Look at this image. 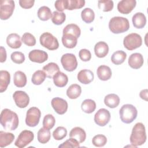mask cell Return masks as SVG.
Wrapping results in <instances>:
<instances>
[{"instance_id": "1", "label": "cell", "mask_w": 148, "mask_h": 148, "mask_svg": "<svg viewBox=\"0 0 148 148\" xmlns=\"http://www.w3.org/2000/svg\"><path fill=\"white\" fill-rule=\"evenodd\" d=\"M1 124L5 130L13 131L18 126L17 114L9 109H4L1 113Z\"/></svg>"}, {"instance_id": "2", "label": "cell", "mask_w": 148, "mask_h": 148, "mask_svg": "<svg viewBox=\"0 0 148 148\" xmlns=\"http://www.w3.org/2000/svg\"><path fill=\"white\" fill-rule=\"evenodd\" d=\"M145 127L142 123H136L132 130L130 136V142L134 147L142 145L146 140Z\"/></svg>"}, {"instance_id": "3", "label": "cell", "mask_w": 148, "mask_h": 148, "mask_svg": "<svg viewBox=\"0 0 148 148\" xmlns=\"http://www.w3.org/2000/svg\"><path fill=\"white\" fill-rule=\"evenodd\" d=\"M109 28L113 34L123 33L129 29L130 23L127 18L120 16L113 17L109 21Z\"/></svg>"}, {"instance_id": "4", "label": "cell", "mask_w": 148, "mask_h": 148, "mask_svg": "<svg viewBox=\"0 0 148 148\" xmlns=\"http://www.w3.org/2000/svg\"><path fill=\"white\" fill-rule=\"evenodd\" d=\"M120 117L122 122L130 124L134 121L137 117L136 108L131 104H125L121 106L119 110Z\"/></svg>"}, {"instance_id": "5", "label": "cell", "mask_w": 148, "mask_h": 148, "mask_svg": "<svg viewBox=\"0 0 148 148\" xmlns=\"http://www.w3.org/2000/svg\"><path fill=\"white\" fill-rule=\"evenodd\" d=\"M40 45L49 50H54L58 48L59 43L57 39L50 32L43 33L39 38Z\"/></svg>"}, {"instance_id": "6", "label": "cell", "mask_w": 148, "mask_h": 148, "mask_svg": "<svg viewBox=\"0 0 148 148\" xmlns=\"http://www.w3.org/2000/svg\"><path fill=\"white\" fill-rule=\"evenodd\" d=\"M142 39L140 35L136 33H131L127 35L123 40L125 48L128 50H133L141 46Z\"/></svg>"}, {"instance_id": "7", "label": "cell", "mask_w": 148, "mask_h": 148, "mask_svg": "<svg viewBox=\"0 0 148 148\" xmlns=\"http://www.w3.org/2000/svg\"><path fill=\"white\" fill-rule=\"evenodd\" d=\"M15 7L14 2L12 0H1L0 5V18L2 20L9 18L12 15Z\"/></svg>"}, {"instance_id": "8", "label": "cell", "mask_w": 148, "mask_h": 148, "mask_svg": "<svg viewBox=\"0 0 148 148\" xmlns=\"http://www.w3.org/2000/svg\"><path fill=\"white\" fill-rule=\"evenodd\" d=\"M41 116L40 110L36 107H31L27 112L25 117L26 124L31 127L36 126Z\"/></svg>"}, {"instance_id": "9", "label": "cell", "mask_w": 148, "mask_h": 148, "mask_svg": "<svg viewBox=\"0 0 148 148\" xmlns=\"http://www.w3.org/2000/svg\"><path fill=\"white\" fill-rule=\"evenodd\" d=\"M61 62L64 69L72 72L77 66V61L75 56L72 53H66L61 58Z\"/></svg>"}, {"instance_id": "10", "label": "cell", "mask_w": 148, "mask_h": 148, "mask_svg": "<svg viewBox=\"0 0 148 148\" xmlns=\"http://www.w3.org/2000/svg\"><path fill=\"white\" fill-rule=\"evenodd\" d=\"M34 138V133L29 130H23L20 132L14 142V145L18 148H23L29 144Z\"/></svg>"}, {"instance_id": "11", "label": "cell", "mask_w": 148, "mask_h": 148, "mask_svg": "<svg viewBox=\"0 0 148 148\" xmlns=\"http://www.w3.org/2000/svg\"><path fill=\"white\" fill-rule=\"evenodd\" d=\"M110 113L109 111L105 108L99 109L94 115L95 123L101 127L106 125L110 121Z\"/></svg>"}, {"instance_id": "12", "label": "cell", "mask_w": 148, "mask_h": 148, "mask_svg": "<svg viewBox=\"0 0 148 148\" xmlns=\"http://www.w3.org/2000/svg\"><path fill=\"white\" fill-rule=\"evenodd\" d=\"M13 98L17 106L20 108H26L29 102L28 95L23 91H16L13 94Z\"/></svg>"}, {"instance_id": "13", "label": "cell", "mask_w": 148, "mask_h": 148, "mask_svg": "<svg viewBox=\"0 0 148 148\" xmlns=\"http://www.w3.org/2000/svg\"><path fill=\"white\" fill-rule=\"evenodd\" d=\"M51 103L53 108L58 114H64L67 111L68 103L61 98L56 97L53 98Z\"/></svg>"}, {"instance_id": "14", "label": "cell", "mask_w": 148, "mask_h": 148, "mask_svg": "<svg viewBox=\"0 0 148 148\" xmlns=\"http://www.w3.org/2000/svg\"><path fill=\"white\" fill-rule=\"evenodd\" d=\"M136 5L135 0H122L117 4V10L121 14H128L132 11Z\"/></svg>"}, {"instance_id": "15", "label": "cell", "mask_w": 148, "mask_h": 148, "mask_svg": "<svg viewBox=\"0 0 148 148\" xmlns=\"http://www.w3.org/2000/svg\"><path fill=\"white\" fill-rule=\"evenodd\" d=\"M28 58L32 62L41 64L47 60L48 54L43 50L35 49L29 53Z\"/></svg>"}, {"instance_id": "16", "label": "cell", "mask_w": 148, "mask_h": 148, "mask_svg": "<svg viewBox=\"0 0 148 148\" xmlns=\"http://www.w3.org/2000/svg\"><path fill=\"white\" fill-rule=\"evenodd\" d=\"M144 62L143 56L139 53H135L130 56L128 58V65L133 69H139L142 66Z\"/></svg>"}, {"instance_id": "17", "label": "cell", "mask_w": 148, "mask_h": 148, "mask_svg": "<svg viewBox=\"0 0 148 148\" xmlns=\"http://www.w3.org/2000/svg\"><path fill=\"white\" fill-rule=\"evenodd\" d=\"M77 80L82 84H88L94 80V73L89 69H82L77 74Z\"/></svg>"}, {"instance_id": "18", "label": "cell", "mask_w": 148, "mask_h": 148, "mask_svg": "<svg viewBox=\"0 0 148 148\" xmlns=\"http://www.w3.org/2000/svg\"><path fill=\"white\" fill-rule=\"evenodd\" d=\"M94 52L97 57L99 58H103L108 54L109 46L105 42H98L94 46Z\"/></svg>"}, {"instance_id": "19", "label": "cell", "mask_w": 148, "mask_h": 148, "mask_svg": "<svg viewBox=\"0 0 148 148\" xmlns=\"http://www.w3.org/2000/svg\"><path fill=\"white\" fill-rule=\"evenodd\" d=\"M98 77L102 81H106L112 76V71L109 66L102 65L98 66L97 70Z\"/></svg>"}, {"instance_id": "20", "label": "cell", "mask_w": 148, "mask_h": 148, "mask_svg": "<svg viewBox=\"0 0 148 148\" xmlns=\"http://www.w3.org/2000/svg\"><path fill=\"white\" fill-rule=\"evenodd\" d=\"M7 45L12 49H18L21 46L22 41L19 35L16 33L9 34L6 38Z\"/></svg>"}, {"instance_id": "21", "label": "cell", "mask_w": 148, "mask_h": 148, "mask_svg": "<svg viewBox=\"0 0 148 148\" xmlns=\"http://www.w3.org/2000/svg\"><path fill=\"white\" fill-rule=\"evenodd\" d=\"M132 21L136 28L142 29L146 24V17L143 13L137 12L132 16Z\"/></svg>"}, {"instance_id": "22", "label": "cell", "mask_w": 148, "mask_h": 148, "mask_svg": "<svg viewBox=\"0 0 148 148\" xmlns=\"http://www.w3.org/2000/svg\"><path fill=\"white\" fill-rule=\"evenodd\" d=\"M69 137L76 139L79 143H83L86 138L85 131L79 127L73 128L69 132Z\"/></svg>"}, {"instance_id": "23", "label": "cell", "mask_w": 148, "mask_h": 148, "mask_svg": "<svg viewBox=\"0 0 148 148\" xmlns=\"http://www.w3.org/2000/svg\"><path fill=\"white\" fill-rule=\"evenodd\" d=\"M10 82V75L7 71H0V92H3L6 90Z\"/></svg>"}, {"instance_id": "24", "label": "cell", "mask_w": 148, "mask_h": 148, "mask_svg": "<svg viewBox=\"0 0 148 148\" xmlns=\"http://www.w3.org/2000/svg\"><path fill=\"white\" fill-rule=\"evenodd\" d=\"M61 40L63 45L68 49L74 48L77 43V38L76 36L69 34H63Z\"/></svg>"}, {"instance_id": "25", "label": "cell", "mask_w": 148, "mask_h": 148, "mask_svg": "<svg viewBox=\"0 0 148 148\" xmlns=\"http://www.w3.org/2000/svg\"><path fill=\"white\" fill-rule=\"evenodd\" d=\"M53 79L54 84L58 87H65L68 82V77L67 75L61 71L56 73Z\"/></svg>"}, {"instance_id": "26", "label": "cell", "mask_w": 148, "mask_h": 148, "mask_svg": "<svg viewBox=\"0 0 148 148\" xmlns=\"http://www.w3.org/2000/svg\"><path fill=\"white\" fill-rule=\"evenodd\" d=\"M14 135L11 132L0 131V147H6L12 143L14 140Z\"/></svg>"}, {"instance_id": "27", "label": "cell", "mask_w": 148, "mask_h": 148, "mask_svg": "<svg viewBox=\"0 0 148 148\" xmlns=\"http://www.w3.org/2000/svg\"><path fill=\"white\" fill-rule=\"evenodd\" d=\"M43 71L46 73V77L51 79L56 73L60 71V68L56 63L50 62L43 67Z\"/></svg>"}, {"instance_id": "28", "label": "cell", "mask_w": 148, "mask_h": 148, "mask_svg": "<svg viewBox=\"0 0 148 148\" xmlns=\"http://www.w3.org/2000/svg\"><path fill=\"white\" fill-rule=\"evenodd\" d=\"M27 76L22 71H16L14 74L13 82L14 85L17 87H23L27 84Z\"/></svg>"}, {"instance_id": "29", "label": "cell", "mask_w": 148, "mask_h": 148, "mask_svg": "<svg viewBox=\"0 0 148 148\" xmlns=\"http://www.w3.org/2000/svg\"><path fill=\"white\" fill-rule=\"evenodd\" d=\"M104 103L110 108H115L120 103V98L115 94H109L105 96Z\"/></svg>"}, {"instance_id": "30", "label": "cell", "mask_w": 148, "mask_h": 148, "mask_svg": "<svg viewBox=\"0 0 148 148\" xmlns=\"http://www.w3.org/2000/svg\"><path fill=\"white\" fill-rule=\"evenodd\" d=\"M82 93L81 87L77 84H73L71 85L66 90V95L70 99L77 98Z\"/></svg>"}, {"instance_id": "31", "label": "cell", "mask_w": 148, "mask_h": 148, "mask_svg": "<svg viewBox=\"0 0 148 148\" xmlns=\"http://www.w3.org/2000/svg\"><path fill=\"white\" fill-rule=\"evenodd\" d=\"M127 58V54L123 50H117L114 52L111 57V61L115 65L123 64Z\"/></svg>"}, {"instance_id": "32", "label": "cell", "mask_w": 148, "mask_h": 148, "mask_svg": "<svg viewBox=\"0 0 148 148\" xmlns=\"http://www.w3.org/2000/svg\"><path fill=\"white\" fill-rule=\"evenodd\" d=\"M62 34H69L76 36L77 39L80 36L81 31L79 26L75 24H69L66 25L62 31Z\"/></svg>"}, {"instance_id": "33", "label": "cell", "mask_w": 148, "mask_h": 148, "mask_svg": "<svg viewBox=\"0 0 148 148\" xmlns=\"http://www.w3.org/2000/svg\"><path fill=\"white\" fill-rule=\"evenodd\" d=\"M38 17L42 21H47L52 17L53 13L50 9L46 6H41L38 10Z\"/></svg>"}, {"instance_id": "34", "label": "cell", "mask_w": 148, "mask_h": 148, "mask_svg": "<svg viewBox=\"0 0 148 148\" xmlns=\"http://www.w3.org/2000/svg\"><path fill=\"white\" fill-rule=\"evenodd\" d=\"M81 108L82 110L88 114L92 113L96 109L95 102L91 99H86L82 103Z\"/></svg>"}, {"instance_id": "35", "label": "cell", "mask_w": 148, "mask_h": 148, "mask_svg": "<svg viewBox=\"0 0 148 148\" xmlns=\"http://www.w3.org/2000/svg\"><path fill=\"white\" fill-rule=\"evenodd\" d=\"M51 137V134L50 130L46 129L44 127L40 128L38 132V140L42 144L47 143Z\"/></svg>"}, {"instance_id": "36", "label": "cell", "mask_w": 148, "mask_h": 148, "mask_svg": "<svg viewBox=\"0 0 148 148\" xmlns=\"http://www.w3.org/2000/svg\"><path fill=\"white\" fill-rule=\"evenodd\" d=\"M81 17L83 21L89 24L94 21L95 18V13L92 9L89 8H86L82 11Z\"/></svg>"}, {"instance_id": "37", "label": "cell", "mask_w": 148, "mask_h": 148, "mask_svg": "<svg viewBox=\"0 0 148 148\" xmlns=\"http://www.w3.org/2000/svg\"><path fill=\"white\" fill-rule=\"evenodd\" d=\"M46 77V73L43 71L38 70L32 75L31 81L35 85H40L45 81Z\"/></svg>"}, {"instance_id": "38", "label": "cell", "mask_w": 148, "mask_h": 148, "mask_svg": "<svg viewBox=\"0 0 148 148\" xmlns=\"http://www.w3.org/2000/svg\"><path fill=\"white\" fill-rule=\"evenodd\" d=\"M66 19V15L64 12L54 11L53 13L51 21L53 24L59 25L64 23Z\"/></svg>"}, {"instance_id": "39", "label": "cell", "mask_w": 148, "mask_h": 148, "mask_svg": "<svg viewBox=\"0 0 148 148\" xmlns=\"http://www.w3.org/2000/svg\"><path fill=\"white\" fill-rule=\"evenodd\" d=\"M85 5L84 0H68L66 9L72 10L74 9H80Z\"/></svg>"}, {"instance_id": "40", "label": "cell", "mask_w": 148, "mask_h": 148, "mask_svg": "<svg viewBox=\"0 0 148 148\" xmlns=\"http://www.w3.org/2000/svg\"><path fill=\"white\" fill-rule=\"evenodd\" d=\"M113 2L109 0H103L98 1V7L105 12L111 11L113 8Z\"/></svg>"}, {"instance_id": "41", "label": "cell", "mask_w": 148, "mask_h": 148, "mask_svg": "<svg viewBox=\"0 0 148 148\" xmlns=\"http://www.w3.org/2000/svg\"><path fill=\"white\" fill-rule=\"evenodd\" d=\"M67 130L64 127H58L53 132V138L57 140H60L66 137Z\"/></svg>"}, {"instance_id": "42", "label": "cell", "mask_w": 148, "mask_h": 148, "mask_svg": "<svg viewBox=\"0 0 148 148\" xmlns=\"http://www.w3.org/2000/svg\"><path fill=\"white\" fill-rule=\"evenodd\" d=\"M56 120L52 114H48L45 116L43 120V126L44 128L50 130L54 126Z\"/></svg>"}, {"instance_id": "43", "label": "cell", "mask_w": 148, "mask_h": 148, "mask_svg": "<svg viewBox=\"0 0 148 148\" xmlns=\"http://www.w3.org/2000/svg\"><path fill=\"white\" fill-rule=\"evenodd\" d=\"M21 41L28 46H33L36 44V39L35 36L29 32H25L23 35Z\"/></svg>"}, {"instance_id": "44", "label": "cell", "mask_w": 148, "mask_h": 148, "mask_svg": "<svg viewBox=\"0 0 148 148\" xmlns=\"http://www.w3.org/2000/svg\"><path fill=\"white\" fill-rule=\"evenodd\" d=\"M107 142L106 137L102 134L94 136L92 139V143L96 147H103Z\"/></svg>"}, {"instance_id": "45", "label": "cell", "mask_w": 148, "mask_h": 148, "mask_svg": "<svg viewBox=\"0 0 148 148\" xmlns=\"http://www.w3.org/2000/svg\"><path fill=\"white\" fill-rule=\"evenodd\" d=\"M12 61L17 64H22L25 60L24 54L20 51H14L10 55Z\"/></svg>"}, {"instance_id": "46", "label": "cell", "mask_w": 148, "mask_h": 148, "mask_svg": "<svg viewBox=\"0 0 148 148\" xmlns=\"http://www.w3.org/2000/svg\"><path fill=\"white\" fill-rule=\"evenodd\" d=\"M79 142L73 138H70L62 144L60 145L58 147H80Z\"/></svg>"}, {"instance_id": "47", "label": "cell", "mask_w": 148, "mask_h": 148, "mask_svg": "<svg viewBox=\"0 0 148 148\" xmlns=\"http://www.w3.org/2000/svg\"><path fill=\"white\" fill-rule=\"evenodd\" d=\"M79 56L83 61H88L91 58V54L90 51L86 49H81L79 52Z\"/></svg>"}, {"instance_id": "48", "label": "cell", "mask_w": 148, "mask_h": 148, "mask_svg": "<svg viewBox=\"0 0 148 148\" xmlns=\"http://www.w3.org/2000/svg\"><path fill=\"white\" fill-rule=\"evenodd\" d=\"M68 0H58L55 2L54 6L58 12H62L64 10L66 9Z\"/></svg>"}, {"instance_id": "49", "label": "cell", "mask_w": 148, "mask_h": 148, "mask_svg": "<svg viewBox=\"0 0 148 148\" xmlns=\"http://www.w3.org/2000/svg\"><path fill=\"white\" fill-rule=\"evenodd\" d=\"M35 3L34 0H20L19 4L24 9H29L32 8Z\"/></svg>"}, {"instance_id": "50", "label": "cell", "mask_w": 148, "mask_h": 148, "mask_svg": "<svg viewBox=\"0 0 148 148\" xmlns=\"http://www.w3.org/2000/svg\"><path fill=\"white\" fill-rule=\"evenodd\" d=\"M0 54H1V57H0V62L1 63L4 62L6 60V51L5 49L3 46L0 47Z\"/></svg>"}, {"instance_id": "51", "label": "cell", "mask_w": 148, "mask_h": 148, "mask_svg": "<svg viewBox=\"0 0 148 148\" xmlns=\"http://www.w3.org/2000/svg\"><path fill=\"white\" fill-rule=\"evenodd\" d=\"M147 93H148V91H147V89H145V90H142V91H140V93H139V95H140V97L146 101H147L148 99H147Z\"/></svg>"}]
</instances>
